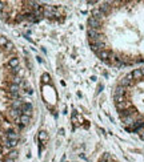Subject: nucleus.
Here are the masks:
<instances>
[{
  "mask_svg": "<svg viewBox=\"0 0 144 162\" xmlns=\"http://www.w3.org/2000/svg\"><path fill=\"white\" fill-rule=\"evenodd\" d=\"M87 23H88V28H92V29H96V31H100V28H101V21L95 19V17H92V16L88 17Z\"/></svg>",
  "mask_w": 144,
  "mask_h": 162,
  "instance_id": "nucleus-1",
  "label": "nucleus"
},
{
  "mask_svg": "<svg viewBox=\"0 0 144 162\" xmlns=\"http://www.w3.org/2000/svg\"><path fill=\"white\" fill-rule=\"evenodd\" d=\"M97 57L100 58V60H103V61H107V60H110V57H111V52L108 51V49H103V51H99L97 53Z\"/></svg>",
  "mask_w": 144,
  "mask_h": 162,
  "instance_id": "nucleus-2",
  "label": "nucleus"
},
{
  "mask_svg": "<svg viewBox=\"0 0 144 162\" xmlns=\"http://www.w3.org/2000/svg\"><path fill=\"white\" fill-rule=\"evenodd\" d=\"M130 106H131V102L130 101H123V102H119V104H116V109L119 110V112H123V110H127V109H130Z\"/></svg>",
  "mask_w": 144,
  "mask_h": 162,
  "instance_id": "nucleus-3",
  "label": "nucleus"
},
{
  "mask_svg": "<svg viewBox=\"0 0 144 162\" xmlns=\"http://www.w3.org/2000/svg\"><path fill=\"white\" fill-rule=\"evenodd\" d=\"M111 3H108V2H106V3H101L100 6H99V9L103 12V13H104L106 16L111 12V6H110Z\"/></svg>",
  "mask_w": 144,
  "mask_h": 162,
  "instance_id": "nucleus-4",
  "label": "nucleus"
},
{
  "mask_svg": "<svg viewBox=\"0 0 144 162\" xmlns=\"http://www.w3.org/2000/svg\"><path fill=\"white\" fill-rule=\"evenodd\" d=\"M137 116V114H136ZM135 116H127V117H124L123 118V122H124V125H127V128H130V126H133V124H135Z\"/></svg>",
  "mask_w": 144,
  "mask_h": 162,
  "instance_id": "nucleus-5",
  "label": "nucleus"
},
{
  "mask_svg": "<svg viewBox=\"0 0 144 162\" xmlns=\"http://www.w3.org/2000/svg\"><path fill=\"white\" fill-rule=\"evenodd\" d=\"M20 110H22V113H23V114H26V116H31V112H32V105H31L29 102H24Z\"/></svg>",
  "mask_w": 144,
  "mask_h": 162,
  "instance_id": "nucleus-6",
  "label": "nucleus"
},
{
  "mask_svg": "<svg viewBox=\"0 0 144 162\" xmlns=\"http://www.w3.org/2000/svg\"><path fill=\"white\" fill-rule=\"evenodd\" d=\"M104 16H106V15L99 9V7L92 9V17H95V19H97V20H100V21H101V20L104 19Z\"/></svg>",
  "mask_w": 144,
  "mask_h": 162,
  "instance_id": "nucleus-7",
  "label": "nucleus"
},
{
  "mask_svg": "<svg viewBox=\"0 0 144 162\" xmlns=\"http://www.w3.org/2000/svg\"><path fill=\"white\" fill-rule=\"evenodd\" d=\"M126 93H127V88H124V87H120V85H117V87L115 88L113 96H126Z\"/></svg>",
  "mask_w": 144,
  "mask_h": 162,
  "instance_id": "nucleus-8",
  "label": "nucleus"
},
{
  "mask_svg": "<svg viewBox=\"0 0 144 162\" xmlns=\"http://www.w3.org/2000/svg\"><path fill=\"white\" fill-rule=\"evenodd\" d=\"M132 84H133V81H131V80H128L127 77H123L120 81H119V85L120 87H124V88H128V87H132Z\"/></svg>",
  "mask_w": 144,
  "mask_h": 162,
  "instance_id": "nucleus-9",
  "label": "nucleus"
},
{
  "mask_svg": "<svg viewBox=\"0 0 144 162\" xmlns=\"http://www.w3.org/2000/svg\"><path fill=\"white\" fill-rule=\"evenodd\" d=\"M11 106H12V109H16V110H20L22 109V106H23V101L22 100H13L12 101V104H11Z\"/></svg>",
  "mask_w": 144,
  "mask_h": 162,
  "instance_id": "nucleus-10",
  "label": "nucleus"
},
{
  "mask_svg": "<svg viewBox=\"0 0 144 162\" xmlns=\"http://www.w3.org/2000/svg\"><path fill=\"white\" fill-rule=\"evenodd\" d=\"M29 122H31V117H29V116H26V114H22V116H20V124H22L23 126L28 125Z\"/></svg>",
  "mask_w": 144,
  "mask_h": 162,
  "instance_id": "nucleus-11",
  "label": "nucleus"
},
{
  "mask_svg": "<svg viewBox=\"0 0 144 162\" xmlns=\"http://www.w3.org/2000/svg\"><path fill=\"white\" fill-rule=\"evenodd\" d=\"M8 67L9 68H17L19 67V58L17 57H12V58H9V61H8Z\"/></svg>",
  "mask_w": 144,
  "mask_h": 162,
  "instance_id": "nucleus-12",
  "label": "nucleus"
},
{
  "mask_svg": "<svg viewBox=\"0 0 144 162\" xmlns=\"http://www.w3.org/2000/svg\"><path fill=\"white\" fill-rule=\"evenodd\" d=\"M17 144H19V142H17V139H7L3 145L7 146V148H16Z\"/></svg>",
  "mask_w": 144,
  "mask_h": 162,
  "instance_id": "nucleus-13",
  "label": "nucleus"
},
{
  "mask_svg": "<svg viewBox=\"0 0 144 162\" xmlns=\"http://www.w3.org/2000/svg\"><path fill=\"white\" fill-rule=\"evenodd\" d=\"M132 77H133V80H141L144 76H143V73H141V69H133V72H132Z\"/></svg>",
  "mask_w": 144,
  "mask_h": 162,
  "instance_id": "nucleus-14",
  "label": "nucleus"
},
{
  "mask_svg": "<svg viewBox=\"0 0 144 162\" xmlns=\"http://www.w3.org/2000/svg\"><path fill=\"white\" fill-rule=\"evenodd\" d=\"M22 114H23V113H22V110H16V109H11V110H9V116H11L13 120L19 118Z\"/></svg>",
  "mask_w": 144,
  "mask_h": 162,
  "instance_id": "nucleus-15",
  "label": "nucleus"
},
{
  "mask_svg": "<svg viewBox=\"0 0 144 162\" xmlns=\"http://www.w3.org/2000/svg\"><path fill=\"white\" fill-rule=\"evenodd\" d=\"M7 138L8 139H19V134L16 133V132H13V130H9V132H7Z\"/></svg>",
  "mask_w": 144,
  "mask_h": 162,
  "instance_id": "nucleus-16",
  "label": "nucleus"
},
{
  "mask_svg": "<svg viewBox=\"0 0 144 162\" xmlns=\"http://www.w3.org/2000/svg\"><path fill=\"white\" fill-rule=\"evenodd\" d=\"M8 90H9V93H19V90H20V85L11 84V85L8 87Z\"/></svg>",
  "mask_w": 144,
  "mask_h": 162,
  "instance_id": "nucleus-17",
  "label": "nucleus"
},
{
  "mask_svg": "<svg viewBox=\"0 0 144 162\" xmlns=\"http://www.w3.org/2000/svg\"><path fill=\"white\" fill-rule=\"evenodd\" d=\"M39 139L40 141H47L48 139V133L42 130V132H39Z\"/></svg>",
  "mask_w": 144,
  "mask_h": 162,
  "instance_id": "nucleus-18",
  "label": "nucleus"
},
{
  "mask_svg": "<svg viewBox=\"0 0 144 162\" xmlns=\"http://www.w3.org/2000/svg\"><path fill=\"white\" fill-rule=\"evenodd\" d=\"M8 41H9V40L6 36H0V47H6L8 44Z\"/></svg>",
  "mask_w": 144,
  "mask_h": 162,
  "instance_id": "nucleus-19",
  "label": "nucleus"
},
{
  "mask_svg": "<svg viewBox=\"0 0 144 162\" xmlns=\"http://www.w3.org/2000/svg\"><path fill=\"white\" fill-rule=\"evenodd\" d=\"M49 80H51V76L48 73H43V76H42V81H43V83L44 84H48Z\"/></svg>",
  "mask_w": 144,
  "mask_h": 162,
  "instance_id": "nucleus-20",
  "label": "nucleus"
},
{
  "mask_svg": "<svg viewBox=\"0 0 144 162\" xmlns=\"http://www.w3.org/2000/svg\"><path fill=\"white\" fill-rule=\"evenodd\" d=\"M113 100L116 101V104H119V102L126 101V96H113Z\"/></svg>",
  "mask_w": 144,
  "mask_h": 162,
  "instance_id": "nucleus-21",
  "label": "nucleus"
},
{
  "mask_svg": "<svg viewBox=\"0 0 144 162\" xmlns=\"http://www.w3.org/2000/svg\"><path fill=\"white\" fill-rule=\"evenodd\" d=\"M17 155H19V153H17L16 150H11V152L8 153V158H12V159H15Z\"/></svg>",
  "mask_w": 144,
  "mask_h": 162,
  "instance_id": "nucleus-22",
  "label": "nucleus"
},
{
  "mask_svg": "<svg viewBox=\"0 0 144 162\" xmlns=\"http://www.w3.org/2000/svg\"><path fill=\"white\" fill-rule=\"evenodd\" d=\"M12 84L20 85V84H22V78H20L19 76H15V77H13V80H12Z\"/></svg>",
  "mask_w": 144,
  "mask_h": 162,
  "instance_id": "nucleus-23",
  "label": "nucleus"
},
{
  "mask_svg": "<svg viewBox=\"0 0 144 162\" xmlns=\"http://www.w3.org/2000/svg\"><path fill=\"white\" fill-rule=\"evenodd\" d=\"M6 48H7V51H12V49H13V44H12L11 41H8V44L6 45Z\"/></svg>",
  "mask_w": 144,
  "mask_h": 162,
  "instance_id": "nucleus-24",
  "label": "nucleus"
},
{
  "mask_svg": "<svg viewBox=\"0 0 144 162\" xmlns=\"http://www.w3.org/2000/svg\"><path fill=\"white\" fill-rule=\"evenodd\" d=\"M23 20H24V16H23V15H19V16L16 17V21H17V23H20V21H23Z\"/></svg>",
  "mask_w": 144,
  "mask_h": 162,
  "instance_id": "nucleus-25",
  "label": "nucleus"
},
{
  "mask_svg": "<svg viewBox=\"0 0 144 162\" xmlns=\"http://www.w3.org/2000/svg\"><path fill=\"white\" fill-rule=\"evenodd\" d=\"M101 159L108 161V159H110V154H108V153H104V155H103V158H101Z\"/></svg>",
  "mask_w": 144,
  "mask_h": 162,
  "instance_id": "nucleus-26",
  "label": "nucleus"
},
{
  "mask_svg": "<svg viewBox=\"0 0 144 162\" xmlns=\"http://www.w3.org/2000/svg\"><path fill=\"white\" fill-rule=\"evenodd\" d=\"M19 71H20V68H19V67H17V68H13V69H12V73H13V74H16V73H19Z\"/></svg>",
  "mask_w": 144,
  "mask_h": 162,
  "instance_id": "nucleus-27",
  "label": "nucleus"
},
{
  "mask_svg": "<svg viewBox=\"0 0 144 162\" xmlns=\"http://www.w3.org/2000/svg\"><path fill=\"white\" fill-rule=\"evenodd\" d=\"M4 162H15V159H12V158H8V157H7V158L4 159Z\"/></svg>",
  "mask_w": 144,
  "mask_h": 162,
  "instance_id": "nucleus-28",
  "label": "nucleus"
},
{
  "mask_svg": "<svg viewBox=\"0 0 144 162\" xmlns=\"http://www.w3.org/2000/svg\"><path fill=\"white\" fill-rule=\"evenodd\" d=\"M140 138L144 141V130H141V132H140Z\"/></svg>",
  "mask_w": 144,
  "mask_h": 162,
  "instance_id": "nucleus-29",
  "label": "nucleus"
},
{
  "mask_svg": "<svg viewBox=\"0 0 144 162\" xmlns=\"http://www.w3.org/2000/svg\"><path fill=\"white\" fill-rule=\"evenodd\" d=\"M4 8V2H0V9Z\"/></svg>",
  "mask_w": 144,
  "mask_h": 162,
  "instance_id": "nucleus-30",
  "label": "nucleus"
},
{
  "mask_svg": "<svg viewBox=\"0 0 144 162\" xmlns=\"http://www.w3.org/2000/svg\"><path fill=\"white\" fill-rule=\"evenodd\" d=\"M99 162H108V161H104V159H100Z\"/></svg>",
  "mask_w": 144,
  "mask_h": 162,
  "instance_id": "nucleus-31",
  "label": "nucleus"
},
{
  "mask_svg": "<svg viewBox=\"0 0 144 162\" xmlns=\"http://www.w3.org/2000/svg\"><path fill=\"white\" fill-rule=\"evenodd\" d=\"M141 73H143V76H144V68H141Z\"/></svg>",
  "mask_w": 144,
  "mask_h": 162,
  "instance_id": "nucleus-32",
  "label": "nucleus"
}]
</instances>
